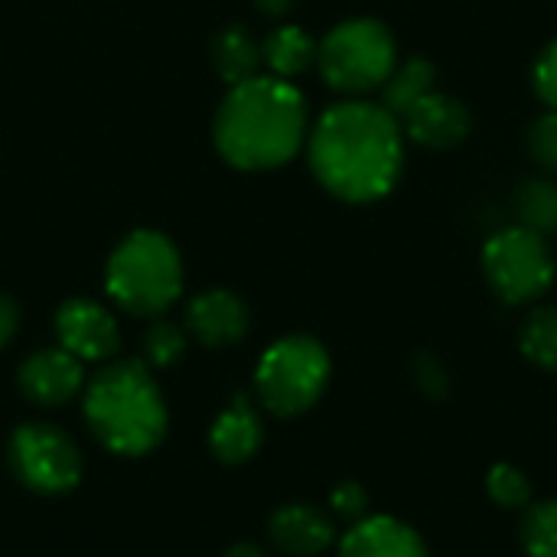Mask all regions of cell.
Listing matches in <instances>:
<instances>
[{"mask_svg": "<svg viewBox=\"0 0 557 557\" xmlns=\"http://www.w3.org/2000/svg\"><path fill=\"white\" fill-rule=\"evenodd\" d=\"M532 78H535V91H539V98L557 111V36L542 49V55H539V62H535V72H532Z\"/></svg>", "mask_w": 557, "mask_h": 557, "instance_id": "cell-27", "label": "cell"}, {"mask_svg": "<svg viewBox=\"0 0 557 557\" xmlns=\"http://www.w3.org/2000/svg\"><path fill=\"white\" fill-rule=\"evenodd\" d=\"M317 39L300 29V26H277L264 36L261 42V62L271 69V75L277 78H297L304 75L310 65H317Z\"/></svg>", "mask_w": 557, "mask_h": 557, "instance_id": "cell-16", "label": "cell"}, {"mask_svg": "<svg viewBox=\"0 0 557 557\" xmlns=\"http://www.w3.org/2000/svg\"><path fill=\"white\" fill-rule=\"evenodd\" d=\"M104 287L134 317H160L183 294V261L176 245L150 228L131 232L108 258Z\"/></svg>", "mask_w": 557, "mask_h": 557, "instance_id": "cell-4", "label": "cell"}, {"mask_svg": "<svg viewBox=\"0 0 557 557\" xmlns=\"http://www.w3.org/2000/svg\"><path fill=\"white\" fill-rule=\"evenodd\" d=\"M519 542L525 557H557V499H542L522 509Z\"/></svg>", "mask_w": 557, "mask_h": 557, "instance_id": "cell-21", "label": "cell"}, {"mask_svg": "<svg viewBox=\"0 0 557 557\" xmlns=\"http://www.w3.org/2000/svg\"><path fill=\"white\" fill-rule=\"evenodd\" d=\"M222 557H268V552L261 545H255V542H238V545H232Z\"/></svg>", "mask_w": 557, "mask_h": 557, "instance_id": "cell-30", "label": "cell"}, {"mask_svg": "<svg viewBox=\"0 0 557 557\" xmlns=\"http://www.w3.org/2000/svg\"><path fill=\"white\" fill-rule=\"evenodd\" d=\"M486 493L490 499L499 506V509H509V512H519V509H529L535 503V493H532V480L512 467V463H496L490 473H486Z\"/></svg>", "mask_w": 557, "mask_h": 557, "instance_id": "cell-22", "label": "cell"}, {"mask_svg": "<svg viewBox=\"0 0 557 557\" xmlns=\"http://www.w3.org/2000/svg\"><path fill=\"white\" fill-rule=\"evenodd\" d=\"M398 65V42L382 20L356 16L333 26L317 46V69L330 88L366 95L382 88Z\"/></svg>", "mask_w": 557, "mask_h": 557, "instance_id": "cell-6", "label": "cell"}, {"mask_svg": "<svg viewBox=\"0 0 557 557\" xmlns=\"http://www.w3.org/2000/svg\"><path fill=\"white\" fill-rule=\"evenodd\" d=\"M85 421L98 444L121 457H144L166 437L163 392L144 359L104 366L85 388Z\"/></svg>", "mask_w": 557, "mask_h": 557, "instance_id": "cell-3", "label": "cell"}, {"mask_svg": "<svg viewBox=\"0 0 557 557\" xmlns=\"http://www.w3.org/2000/svg\"><path fill=\"white\" fill-rule=\"evenodd\" d=\"M186 352V336L176 323L157 320L144 333V362L147 369H170L183 359Z\"/></svg>", "mask_w": 557, "mask_h": 557, "instance_id": "cell-23", "label": "cell"}, {"mask_svg": "<svg viewBox=\"0 0 557 557\" xmlns=\"http://www.w3.org/2000/svg\"><path fill=\"white\" fill-rule=\"evenodd\" d=\"M7 463L20 486L39 496H65L82 483V454L78 444L52 424L29 421L10 434Z\"/></svg>", "mask_w": 557, "mask_h": 557, "instance_id": "cell-8", "label": "cell"}, {"mask_svg": "<svg viewBox=\"0 0 557 557\" xmlns=\"http://www.w3.org/2000/svg\"><path fill=\"white\" fill-rule=\"evenodd\" d=\"M261 444H264V424L258 408L251 405V398L235 395L209 431V450L215 454L219 463L242 467L261 450Z\"/></svg>", "mask_w": 557, "mask_h": 557, "instance_id": "cell-15", "label": "cell"}, {"mask_svg": "<svg viewBox=\"0 0 557 557\" xmlns=\"http://www.w3.org/2000/svg\"><path fill=\"white\" fill-rule=\"evenodd\" d=\"M307 140V101L277 75H255L228 88L215 114V147L238 170H277Z\"/></svg>", "mask_w": 557, "mask_h": 557, "instance_id": "cell-2", "label": "cell"}, {"mask_svg": "<svg viewBox=\"0 0 557 557\" xmlns=\"http://www.w3.org/2000/svg\"><path fill=\"white\" fill-rule=\"evenodd\" d=\"M519 349L532 366L557 375V307H539L525 317Z\"/></svg>", "mask_w": 557, "mask_h": 557, "instance_id": "cell-20", "label": "cell"}, {"mask_svg": "<svg viewBox=\"0 0 557 557\" xmlns=\"http://www.w3.org/2000/svg\"><path fill=\"white\" fill-rule=\"evenodd\" d=\"M330 352L307 333L271 343L255 369V392L274 418H297L310 411L330 385Z\"/></svg>", "mask_w": 557, "mask_h": 557, "instance_id": "cell-5", "label": "cell"}, {"mask_svg": "<svg viewBox=\"0 0 557 557\" xmlns=\"http://www.w3.org/2000/svg\"><path fill=\"white\" fill-rule=\"evenodd\" d=\"M209 55L219 78L228 82V88L255 78L261 69V42L245 26H225L222 33H215Z\"/></svg>", "mask_w": 557, "mask_h": 557, "instance_id": "cell-17", "label": "cell"}, {"mask_svg": "<svg viewBox=\"0 0 557 557\" xmlns=\"http://www.w3.org/2000/svg\"><path fill=\"white\" fill-rule=\"evenodd\" d=\"M16 326H20V307L0 294V349L16 336Z\"/></svg>", "mask_w": 557, "mask_h": 557, "instance_id": "cell-28", "label": "cell"}, {"mask_svg": "<svg viewBox=\"0 0 557 557\" xmlns=\"http://www.w3.org/2000/svg\"><path fill=\"white\" fill-rule=\"evenodd\" d=\"M339 557H431L424 539L395 516H366L339 539Z\"/></svg>", "mask_w": 557, "mask_h": 557, "instance_id": "cell-14", "label": "cell"}, {"mask_svg": "<svg viewBox=\"0 0 557 557\" xmlns=\"http://www.w3.org/2000/svg\"><path fill=\"white\" fill-rule=\"evenodd\" d=\"M398 124L408 131V137L414 144H421L428 150H450L470 137L473 114L460 98H450L434 88L411 111H405Z\"/></svg>", "mask_w": 557, "mask_h": 557, "instance_id": "cell-11", "label": "cell"}, {"mask_svg": "<svg viewBox=\"0 0 557 557\" xmlns=\"http://www.w3.org/2000/svg\"><path fill=\"white\" fill-rule=\"evenodd\" d=\"M16 385L26 401L36 408H62L69 405L82 385H85V369L82 359L65 352L62 346L55 349H36L16 372Z\"/></svg>", "mask_w": 557, "mask_h": 557, "instance_id": "cell-10", "label": "cell"}, {"mask_svg": "<svg viewBox=\"0 0 557 557\" xmlns=\"http://www.w3.org/2000/svg\"><path fill=\"white\" fill-rule=\"evenodd\" d=\"M434 82H437V65L424 55H411L405 62L395 65V72L388 75V82L382 85V108L392 111L398 121L405 111H411L424 95L434 91Z\"/></svg>", "mask_w": 557, "mask_h": 557, "instance_id": "cell-18", "label": "cell"}, {"mask_svg": "<svg viewBox=\"0 0 557 557\" xmlns=\"http://www.w3.org/2000/svg\"><path fill=\"white\" fill-rule=\"evenodd\" d=\"M55 336H59V346L82 362H104V359H114V352L121 349L117 320L88 297H75L59 307Z\"/></svg>", "mask_w": 557, "mask_h": 557, "instance_id": "cell-9", "label": "cell"}, {"mask_svg": "<svg viewBox=\"0 0 557 557\" xmlns=\"http://www.w3.org/2000/svg\"><path fill=\"white\" fill-rule=\"evenodd\" d=\"M516 215L519 225L539 232V235H555L557 232V183L548 176L525 180L516 193Z\"/></svg>", "mask_w": 557, "mask_h": 557, "instance_id": "cell-19", "label": "cell"}, {"mask_svg": "<svg viewBox=\"0 0 557 557\" xmlns=\"http://www.w3.org/2000/svg\"><path fill=\"white\" fill-rule=\"evenodd\" d=\"M255 7L264 13V16H284L297 7V0H255Z\"/></svg>", "mask_w": 557, "mask_h": 557, "instance_id": "cell-29", "label": "cell"}, {"mask_svg": "<svg viewBox=\"0 0 557 557\" xmlns=\"http://www.w3.org/2000/svg\"><path fill=\"white\" fill-rule=\"evenodd\" d=\"M483 274L503 304L522 307L552 290L557 274L555 255L545 235L525 225H509L490 235L483 245Z\"/></svg>", "mask_w": 557, "mask_h": 557, "instance_id": "cell-7", "label": "cell"}, {"mask_svg": "<svg viewBox=\"0 0 557 557\" xmlns=\"http://www.w3.org/2000/svg\"><path fill=\"white\" fill-rule=\"evenodd\" d=\"M414 382H418L421 395L431 401H444L450 395V372L441 362V356H434V352H421L414 359Z\"/></svg>", "mask_w": 557, "mask_h": 557, "instance_id": "cell-24", "label": "cell"}, {"mask_svg": "<svg viewBox=\"0 0 557 557\" xmlns=\"http://www.w3.org/2000/svg\"><path fill=\"white\" fill-rule=\"evenodd\" d=\"M251 313L232 290H206L186 307V330L209 349L235 346L248 336Z\"/></svg>", "mask_w": 557, "mask_h": 557, "instance_id": "cell-12", "label": "cell"}, {"mask_svg": "<svg viewBox=\"0 0 557 557\" xmlns=\"http://www.w3.org/2000/svg\"><path fill=\"white\" fill-rule=\"evenodd\" d=\"M268 539L271 545L287 557H317L333 548L336 542V522L330 512L307 506V503H290L281 506L271 522H268Z\"/></svg>", "mask_w": 557, "mask_h": 557, "instance_id": "cell-13", "label": "cell"}, {"mask_svg": "<svg viewBox=\"0 0 557 557\" xmlns=\"http://www.w3.org/2000/svg\"><path fill=\"white\" fill-rule=\"evenodd\" d=\"M330 512H333L336 519L349 522V525H356L359 519H366V516H369V493H366V486L356 483V480L339 483V486L330 493Z\"/></svg>", "mask_w": 557, "mask_h": 557, "instance_id": "cell-25", "label": "cell"}, {"mask_svg": "<svg viewBox=\"0 0 557 557\" xmlns=\"http://www.w3.org/2000/svg\"><path fill=\"white\" fill-rule=\"evenodd\" d=\"M529 150L532 157L545 166L557 173V111L542 114L532 127H529Z\"/></svg>", "mask_w": 557, "mask_h": 557, "instance_id": "cell-26", "label": "cell"}, {"mask_svg": "<svg viewBox=\"0 0 557 557\" xmlns=\"http://www.w3.org/2000/svg\"><path fill=\"white\" fill-rule=\"evenodd\" d=\"M310 170L343 202L388 196L405 166V137L392 111L372 101H339L310 131Z\"/></svg>", "mask_w": 557, "mask_h": 557, "instance_id": "cell-1", "label": "cell"}]
</instances>
